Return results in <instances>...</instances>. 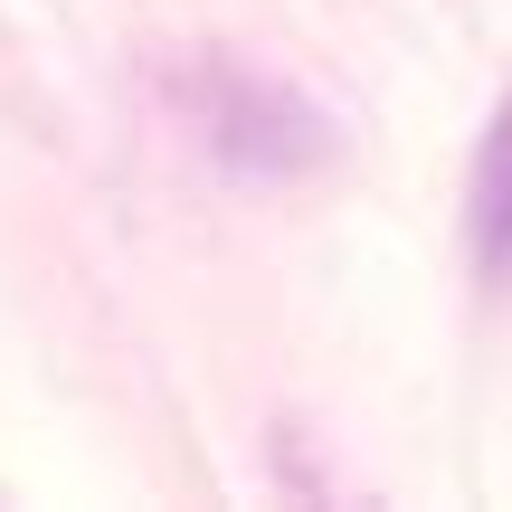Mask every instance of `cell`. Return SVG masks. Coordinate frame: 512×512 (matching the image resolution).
Instances as JSON below:
<instances>
[{
	"mask_svg": "<svg viewBox=\"0 0 512 512\" xmlns=\"http://www.w3.org/2000/svg\"><path fill=\"white\" fill-rule=\"evenodd\" d=\"M190 114H200V143L247 181H294V171H313L332 152V124L285 76H256V67H200L190 76Z\"/></svg>",
	"mask_w": 512,
	"mask_h": 512,
	"instance_id": "6da1fadb",
	"label": "cell"
},
{
	"mask_svg": "<svg viewBox=\"0 0 512 512\" xmlns=\"http://www.w3.org/2000/svg\"><path fill=\"white\" fill-rule=\"evenodd\" d=\"M465 238H475V266L494 275V285H512V95H503V114L484 124V143H475V190H465Z\"/></svg>",
	"mask_w": 512,
	"mask_h": 512,
	"instance_id": "7a4b0ae2",
	"label": "cell"
}]
</instances>
